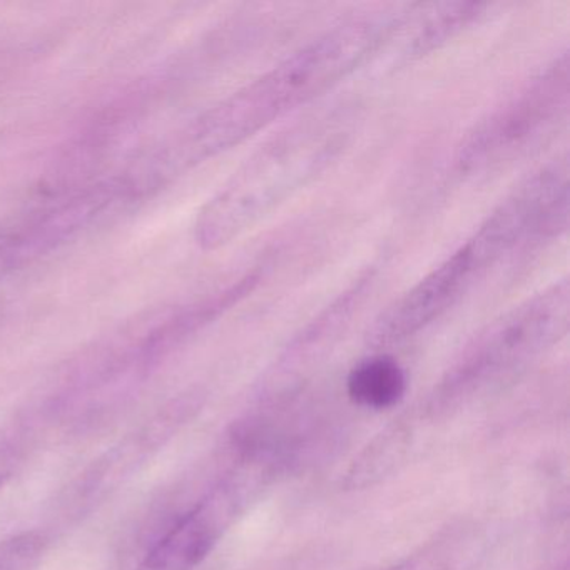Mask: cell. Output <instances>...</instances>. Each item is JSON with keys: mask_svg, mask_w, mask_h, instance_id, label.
I'll return each mask as SVG.
<instances>
[{"mask_svg": "<svg viewBox=\"0 0 570 570\" xmlns=\"http://www.w3.org/2000/svg\"><path fill=\"white\" fill-rule=\"evenodd\" d=\"M395 16H362L323 32L245 88L216 102L142 155L146 173L166 186L206 159L242 145L276 119L352 75L395 31Z\"/></svg>", "mask_w": 570, "mask_h": 570, "instance_id": "obj_1", "label": "cell"}, {"mask_svg": "<svg viewBox=\"0 0 570 570\" xmlns=\"http://www.w3.org/2000/svg\"><path fill=\"white\" fill-rule=\"evenodd\" d=\"M350 136L343 111L279 132L203 206L195 223L198 245L218 249L248 232L336 161Z\"/></svg>", "mask_w": 570, "mask_h": 570, "instance_id": "obj_2", "label": "cell"}, {"mask_svg": "<svg viewBox=\"0 0 570 570\" xmlns=\"http://www.w3.org/2000/svg\"><path fill=\"white\" fill-rule=\"evenodd\" d=\"M569 282L560 279L490 323L462 353L436 390L439 405L502 383L567 335Z\"/></svg>", "mask_w": 570, "mask_h": 570, "instance_id": "obj_3", "label": "cell"}, {"mask_svg": "<svg viewBox=\"0 0 570 570\" xmlns=\"http://www.w3.org/2000/svg\"><path fill=\"white\" fill-rule=\"evenodd\" d=\"M567 99L569 65L562 52L466 136L456 153L460 175L487 171L525 151L562 118Z\"/></svg>", "mask_w": 570, "mask_h": 570, "instance_id": "obj_4", "label": "cell"}, {"mask_svg": "<svg viewBox=\"0 0 570 570\" xmlns=\"http://www.w3.org/2000/svg\"><path fill=\"white\" fill-rule=\"evenodd\" d=\"M569 168L550 163L520 183L466 242L483 268L530 243L556 238L567 228Z\"/></svg>", "mask_w": 570, "mask_h": 570, "instance_id": "obj_5", "label": "cell"}, {"mask_svg": "<svg viewBox=\"0 0 570 570\" xmlns=\"http://www.w3.org/2000/svg\"><path fill=\"white\" fill-rule=\"evenodd\" d=\"M256 487V470L226 473L203 499L176 515L149 543L135 570H195L215 550Z\"/></svg>", "mask_w": 570, "mask_h": 570, "instance_id": "obj_6", "label": "cell"}, {"mask_svg": "<svg viewBox=\"0 0 570 570\" xmlns=\"http://www.w3.org/2000/svg\"><path fill=\"white\" fill-rule=\"evenodd\" d=\"M198 410V396L195 393H185L126 433L72 483L68 495L62 500L68 513L82 515L105 502L119 487L138 475L139 470L145 469L168 445L169 440Z\"/></svg>", "mask_w": 570, "mask_h": 570, "instance_id": "obj_7", "label": "cell"}, {"mask_svg": "<svg viewBox=\"0 0 570 570\" xmlns=\"http://www.w3.org/2000/svg\"><path fill=\"white\" fill-rule=\"evenodd\" d=\"M482 269L470 243L460 245L380 313L368 333L370 345L392 346L423 332L459 302Z\"/></svg>", "mask_w": 570, "mask_h": 570, "instance_id": "obj_8", "label": "cell"}, {"mask_svg": "<svg viewBox=\"0 0 570 570\" xmlns=\"http://www.w3.org/2000/svg\"><path fill=\"white\" fill-rule=\"evenodd\" d=\"M409 389L403 366L390 355H373L362 360L346 376V393L355 405L366 410L392 409L402 402Z\"/></svg>", "mask_w": 570, "mask_h": 570, "instance_id": "obj_9", "label": "cell"}, {"mask_svg": "<svg viewBox=\"0 0 570 570\" xmlns=\"http://www.w3.org/2000/svg\"><path fill=\"white\" fill-rule=\"evenodd\" d=\"M412 426L406 420H395L375 436L346 472L345 487L366 489L382 482L405 460L412 446Z\"/></svg>", "mask_w": 570, "mask_h": 570, "instance_id": "obj_10", "label": "cell"}, {"mask_svg": "<svg viewBox=\"0 0 570 570\" xmlns=\"http://www.w3.org/2000/svg\"><path fill=\"white\" fill-rule=\"evenodd\" d=\"M433 11L422 16V26L405 49V58H422L443 42L469 28L485 12V4L466 2V4H432Z\"/></svg>", "mask_w": 570, "mask_h": 570, "instance_id": "obj_11", "label": "cell"}, {"mask_svg": "<svg viewBox=\"0 0 570 570\" xmlns=\"http://www.w3.org/2000/svg\"><path fill=\"white\" fill-rule=\"evenodd\" d=\"M49 537L26 530L0 540V570H38L48 552Z\"/></svg>", "mask_w": 570, "mask_h": 570, "instance_id": "obj_12", "label": "cell"}, {"mask_svg": "<svg viewBox=\"0 0 570 570\" xmlns=\"http://www.w3.org/2000/svg\"><path fill=\"white\" fill-rule=\"evenodd\" d=\"M0 485H2V476H0Z\"/></svg>", "mask_w": 570, "mask_h": 570, "instance_id": "obj_13", "label": "cell"}]
</instances>
